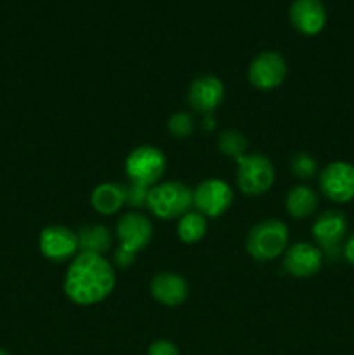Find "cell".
<instances>
[{
  "label": "cell",
  "mask_w": 354,
  "mask_h": 355,
  "mask_svg": "<svg viewBox=\"0 0 354 355\" xmlns=\"http://www.w3.org/2000/svg\"><path fill=\"white\" fill-rule=\"evenodd\" d=\"M318 170V162L307 153H297L292 158V172L298 179H311Z\"/></svg>",
  "instance_id": "cell-21"
},
{
  "label": "cell",
  "mask_w": 354,
  "mask_h": 355,
  "mask_svg": "<svg viewBox=\"0 0 354 355\" xmlns=\"http://www.w3.org/2000/svg\"><path fill=\"white\" fill-rule=\"evenodd\" d=\"M231 187L221 179L203 180L193 191V205L205 217H219V215H222L231 207Z\"/></svg>",
  "instance_id": "cell-9"
},
{
  "label": "cell",
  "mask_w": 354,
  "mask_h": 355,
  "mask_svg": "<svg viewBox=\"0 0 354 355\" xmlns=\"http://www.w3.org/2000/svg\"><path fill=\"white\" fill-rule=\"evenodd\" d=\"M342 257L351 263V266H354V232L346 239V243H344Z\"/></svg>",
  "instance_id": "cell-25"
},
{
  "label": "cell",
  "mask_w": 354,
  "mask_h": 355,
  "mask_svg": "<svg viewBox=\"0 0 354 355\" xmlns=\"http://www.w3.org/2000/svg\"><path fill=\"white\" fill-rule=\"evenodd\" d=\"M151 293L160 304L177 307L187 297V283L184 277L174 272H160L151 281Z\"/></svg>",
  "instance_id": "cell-15"
},
{
  "label": "cell",
  "mask_w": 354,
  "mask_h": 355,
  "mask_svg": "<svg viewBox=\"0 0 354 355\" xmlns=\"http://www.w3.org/2000/svg\"><path fill=\"white\" fill-rule=\"evenodd\" d=\"M238 163V186L250 196H259L271 189L274 184L273 163L262 155H245L236 159Z\"/></svg>",
  "instance_id": "cell-7"
},
{
  "label": "cell",
  "mask_w": 354,
  "mask_h": 355,
  "mask_svg": "<svg viewBox=\"0 0 354 355\" xmlns=\"http://www.w3.org/2000/svg\"><path fill=\"white\" fill-rule=\"evenodd\" d=\"M319 189L333 203H347L354 200V165L347 162H333L319 173Z\"/></svg>",
  "instance_id": "cell-8"
},
{
  "label": "cell",
  "mask_w": 354,
  "mask_h": 355,
  "mask_svg": "<svg viewBox=\"0 0 354 355\" xmlns=\"http://www.w3.org/2000/svg\"><path fill=\"white\" fill-rule=\"evenodd\" d=\"M76 236H78L80 252L103 255L111 246V232L104 225H87V227L80 229Z\"/></svg>",
  "instance_id": "cell-18"
},
{
  "label": "cell",
  "mask_w": 354,
  "mask_h": 355,
  "mask_svg": "<svg viewBox=\"0 0 354 355\" xmlns=\"http://www.w3.org/2000/svg\"><path fill=\"white\" fill-rule=\"evenodd\" d=\"M194 130V120L191 114L187 113H177L169 120V132L174 137L186 139L193 134Z\"/></svg>",
  "instance_id": "cell-22"
},
{
  "label": "cell",
  "mask_w": 354,
  "mask_h": 355,
  "mask_svg": "<svg viewBox=\"0 0 354 355\" xmlns=\"http://www.w3.org/2000/svg\"><path fill=\"white\" fill-rule=\"evenodd\" d=\"M125 187V205L132 208H142L148 203V194L151 187L142 186V184L130 182Z\"/></svg>",
  "instance_id": "cell-23"
},
{
  "label": "cell",
  "mask_w": 354,
  "mask_h": 355,
  "mask_svg": "<svg viewBox=\"0 0 354 355\" xmlns=\"http://www.w3.org/2000/svg\"><path fill=\"white\" fill-rule=\"evenodd\" d=\"M153 225L144 215L132 211L125 214L117 224V238L120 241L115 252V262L120 267H128L134 262L135 255L151 241Z\"/></svg>",
  "instance_id": "cell-2"
},
{
  "label": "cell",
  "mask_w": 354,
  "mask_h": 355,
  "mask_svg": "<svg viewBox=\"0 0 354 355\" xmlns=\"http://www.w3.org/2000/svg\"><path fill=\"white\" fill-rule=\"evenodd\" d=\"M115 288V270L103 255L80 252L69 266L65 291L78 305H94L104 300Z\"/></svg>",
  "instance_id": "cell-1"
},
{
  "label": "cell",
  "mask_w": 354,
  "mask_h": 355,
  "mask_svg": "<svg viewBox=\"0 0 354 355\" xmlns=\"http://www.w3.org/2000/svg\"><path fill=\"white\" fill-rule=\"evenodd\" d=\"M214 116H212V114H205V118H203V128L205 130H214Z\"/></svg>",
  "instance_id": "cell-26"
},
{
  "label": "cell",
  "mask_w": 354,
  "mask_h": 355,
  "mask_svg": "<svg viewBox=\"0 0 354 355\" xmlns=\"http://www.w3.org/2000/svg\"><path fill=\"white\" fill-rule=\"evenodd\" d=\"M40 252L52 262H65L78 252V236L62 225H51L40 234Z\"/></svg>",
  "instance_id": "cell-11"
},
{
  "label": "cell",
  "mask_w": 354,
  "mask_h": 355,
  "mask_svg": "<svg viewBox=\"0 0 354 355\" xmlns=\"http://www.w3.org/2000/svg\"><path fill=\"white\" fill-rule=\"evenodd\" d=\"M193 205V191L183 182H158L149 189L146 207L155 217L163 220L183 217Z\"/></svg>",
  "instance_id": "cell-3"
},
{
  "label": "cell",
  "mask_w": 354,
  "mask_h": 355,
  "mask_svg": "<svg viewBox=\"0 0 354 355\" xmlns=\"http://www.w3.org/2000/svg\"><path fill=\"white\" fill-rule=\"evenodd\" d=\"M224 99V87L215 76L205 75L194 80L187 92V103L191 107L203 114H212Z\"/></svg>",
  "instance_id": "cell-13"
},
{
  "label": "cell",
  "mask_w": 354,
  "mask_h": 355,
  "mask_svg": "<svg viewBox=\"0 0 354 355\" xmlns=\"http://www.w3.org/2000/svg\"><path fill=\"white\" fill-rule=\"evenodd\" d=\"M0 355H9V354H7L6 350H0Z\"/></svg>",
  "instance_id": "cell-27"
},
{
  "label": "cell",
  "mask_w": 354,
  "mask_h": 355,
  "mask_svg": "<svg viewBox=\"0 0 354 355\" xmlns=\"http://www.w3.org/2000/svg\"><path fill=\"white\" fill-rule=\"evenodd\" d=\"M288 14L295 30L304 35H318L325 28L326 9L321 0H294Z\"/></svg>",
  "instance_id": "cell-14"
},
{
  "label": "cell",
  "mask_w": 354,
  "mask_h": 355,
  "mask_svg": "<svg viewBox=\"0 0 354 355\" xmlns=\"http://www.w3.org/2000/svg\"><path fill=\"white\" fill-rule=\"evenodd\" d=\"M207 232V217L200 211H187L180 217L177 225V234L184 243H196Z\"/></svg>",
  "instance_id": "cell-19"
},
{
  "label": "cell",
  "mask_w": 354,
  "mask_h": 355,
  "mask_svg": "<svg viewBox=\"0 0 354 355\" xmlns=\"http://www.w3.org/2000/svg\"><path fill=\"white\" fill-rule=\"evenodd\" d=\"M165 165L167 159L160 149L153 146H141L128 155L125 162V172L130 182L153 187L160 182L165 173Z\"/></svg>",
  "instance_id": "cell-6"
},
{
  "label": "cell",
  "mask_w": 354,
  "mask_h": 355,
  "mask_svg": "<svg viewBox=\"0 0 354 355\" xmlns=\"http://www.w3.org/2000/svg\"><path fill=\"white\" fill-rule=\"evenodd\" d=\"M288 245V227L280 220H264L257 224L246 238V250L259 262H269L285 252Z\"/></svg>",
  "instance_id": "cell-4"
},
{
  "label": "cell",
  "mask_w": 354,
  "mask_h": 355,
  "mask_svg": "<svg viewBox=\"0 0 354 355\" xmlns=\"http://www.w3.org/2000/svg\"><path fill=\"white\" fill-rule=\"evenodd\" d=\"M312 238L318 243L323 257L335 260L342 255L347 239V218L342 211L328 210L319 215L312 224Z\"/></svg>",
  "instance_id": "cell-5"
},
{
  "label": "cell",
  "mask_w": 354,
  "mask_h": 355,
  "mask_svg": "<svg viewBox=\"0 0 354 355\" xmlns=\"http://www.w3.org/2000/svg\"><path fill=\"white\" fill-rule=\"evenodd\" d=\"M219 148H221V151L224 153V155L238 159L246 155L248 142H246L245 135L239 134L238 130H226L222 132L221 137H219Z\"/></svg>",
  "instance_id": "cell-20"
},
{
  "label": "cell",
  "mask_w": 354,
  "mask_h": 355,
  "mask_svg": "<svg viewBox=\"0 0 354 355\" xmlns=\"http://www.w3.org/2000/svg\"><path fill=\"white\" fill-rule=\"evenodd\" d=\"M148 355H179V350L169 340H158L149 345Z\"/></svg>",
  "instance_id": "cell-24"
},
{
  "label": "cell",
  "mask_w": 354,
  "mask_h": 355,
  "mask_svg": "<svg viewBox=\"0 0 354 355\" xmlns=\"http://www.w3.org/2000/svg\"><path fill=\"white\" fill-rule=\"evenodd\" d=\"M318 208V194L307 186H297L288 193L287 211L294 218H307Z\"/></svg>",
  "instance_id": "cell-17"
},
{
  "label": "cell",
  "mask_w": 354,
  "mask_h": 355,
  "mask_svg": "<svg viewBox=\"0 0 354 355\" xmlns=\"http://www.w3.org/2000/svg\"><path fill=\"white\" fill-rule=\"evenodd\" d=\"M283 266L292 276L311 277L319 272L323 266V253L311 243H297L285 253Z\"/></svg>",
  "instance_id": "cell-12"
},
{
  "label": "cell",
  "mask_w": 354,
  "mask_h": 355,
  "mask_svg": "<svg viewBox=\"0 0 354 355\" xmlns=\"http://www.w3.org/2000/svg\"><path fill=\"white\" fill-rule=\"evenodd\" d=\"M287 76V62L281 54L273 51L260 52L253 58L248 68V80L260 90H271L281 85Z\"/></svg>",
  "instance_id": "cell-10"
},
{
  "label": "cell",
  "mask_w": 354,
  "mask_h": 355,
  "mask_svg": "<svg viewBox=\"0 0 354 355\" xmlns=\"http://www.w3.org/2000/svg\"><path fill=\"white\" fill-rule=\"evenodd\" d=\"M90 201H92L94 210L103 215H111L125 205V187L111 182L101 184L94 189Z\"/></svg>",
  "instance_id": "cell-16"
}]
</instances>
